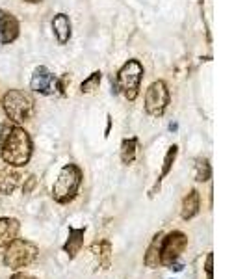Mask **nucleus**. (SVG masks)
I'll list each match as a JSON object with an SVG mask.
<instances>
[{"label": "nucleus", "mask_w": 247, "mask_h": 279, "mask_svg": "<svg viewBox=\"0 0 247 279\" xmlns=\"http://www.w3.org/2000/svg\"><path fill=\"white\" fill-rule=\"evenodd\" d=\"M0 153L9 166H24L32 156V140L21 127L2 125L0 129Z\"/></svg>", "instance_id": "1"}, {"label": "nucleus", "mask_w": 247, "mask_h": 279, "mask_svg": "<svg viewBox=\"0 0 247 279\" xmlns=\"http://www.w3.org/2000/svg\"><path fill=\"white\" fill-rule=\"evenodd\" d=\"M82 183V171L75 164H67L63 166L60 175L56 179L54 186H52V197L58 203L71 201L78 192V186Z\"/></svg>", "instance_id": "2"}, {"label": "nucleus", "mask_w": 247, "mask_h": 279, "mask_svg": "<svg viewBox=\"0 0 247 279\" xmlns=\"http://www.w3.org/2000/svg\"><path fill=\"white\" fill-rule=\"evenodd\" d=\"M2 106L9 121L13 123H24L28 121L34 114V102L26 93L19 92V90H9L4 97H2Z\"/></svg>", "instance_id": "3"}, {"label": "nucleus", "mask_w": 247, "mask_h": 279, "mask_svg": "<svg viewBox=\"0 0 247 279\" xmlns=\"http://www.w3.org/2000/svg\"><path fill=\"white\" fill-rule=\"evenodd\" d=\"M141 77H143V67L138 60H128L117 73V88L128 101H134L138 97Z\"/></svg>", "instance_id": "4"}, {"label": "nucleus", "mask_w": 247, "mask_h": 279, "mask_svg": "<svg viewBox=\"0 0 247 279\" xmlns=\"http://www.w3.org/2000/svg\"><path fill=\"white\" fill-rule=\"evenodd\" d=\"M38 257V248L28 240H21L15 238L6 246V253H4V264L9 268H23L34 263V259Z\"/></svg>", "instance_id": "5"}, {"label": "nucleus", "mask_w": 247, "mask_h": 279, "mask_svg": "<svg viewBox=\"0 0 247 279\" xmlns=\"http://www.w3.org/2000/svg\"><path fill=\"white\" fill-rule=\"evenodd\" d=\"M169 104V92H167V86L164 84L162 80L153 82L149 86V90L145 93V110L149 116H162L164 110L167 108Z\"/></svg>", "instance_id": "6"}, {"label": "nucleus", "mask_w": 247, "mask_h": 279, "mask_svg": "<svg viewBox=\"0 0 247 279\" xmlns=\"http://www.w3.org/2000/svg\"><path fill=\"white\" fill-rule=\"evenodd\" d=\"M186 244H188V238L182 232H169L165 238H162V244H160V264H169L177 263V259L180 257V253L184 251Z\"/></svg>", "instance_id": "7"}, {"label": "nucleus", "mask_w": 247, "mask_h": 279, "mask_svg": "<svg viewBox=\"0 0 247 279\" xmlns=\"http://www.w3.org/2000/svg\"><path fill=\"white\" fill-rule=\"evenodd\" d=\"M30 88L36 93L50 95V93H54V90H58V78L46 67H38V69L34 71V75H32Z\"/></svg>", "instance_id": "8"}, {"label": "nucleus", "mask_w": 247, "mask_h": 279, "mask_svg": "<svg viewBox=\"0 0 247 279\" xmlns=\"http://www.w3.org/2000/svg\"><path fill=\"white\" fill-rule=\"evenodd\" d=\"M19 36V23L11 13L0 9V43H11Z\"/></svg>", "instance_id": "9"}, {"label": "nucleus", "mask_w": 247, "mask_h": 279, "mask_svg": "<svg viewBox=\"0 0 247 279\" xmlns=\"http://www.w3.org/2000/svg\"><path fill=\"white\" fill-rule=\"evenodd\" d=\"M19 222L15 218H0V248H6L9 242L17 238Z\"/></svg>", "instance_id": "10"}, {"label": "nucleus", "mask_w": 247, "mask_h": 279, "mask_svg": "<svg viewBox=\"0 0 247 279\" xmlns=\"http://www.w3.org/2000/svg\"><path fill=\"white\" fill-rule=\"evenodd\" d=\"M52 30H54L58 41H60L62 45H65V43L69 41V38H71V21H69V17L65 15V13H58V15L54 17V21H52Z\"/></svg>", "instance_id": "11"}, {"label": "nucleus", "mask_w": 247, "mask_h": 279, "mask_svg": "<svg viewBox=\"0 0 247 279\" xmlns=\"http://www.w3.org/2000/svg\"><path fill=\"white\" fill-rule=\"evenodd\" d=\"M82 244H84V229L69 227V240L63 244V251L73 259V257H77V253L80 251Z\"/></svg>", "instance_id": "12"}, {"label": "nucleus", "mask_w": 247, "mask_h": 279, "mask_svg": "<svg viewBox=\"0 0 247 279\" xmlns=\"http://www.w3.org/2000/svg\"><path fill=\"white\" fill-rule=\"evenodd\" d=\"M19 179H21V175L15 170L6 168V170L0 171V194H11L19 185Z\"/></svg>", "instance_id": "13"}, {"label": "nucleus", "mask_w": 247, "mask_h": 279, "mask_svg": "<svg viewBox=\"0 0 247 279\" xmlns=\"http://www.w3.org/2000/svg\"><path fill=\"white\" fill-rule=\"evenodd\" d=\"M160 244H162V232H158L153 242H151V246L147 249L145 253V264L149 268H156L158 264H160Z\"/></svg>", "instance_id": "14"}, {"label": "nucleus", "mask_w": 247, "mask_h": 279, "mask_svg": "<svg viewBox=\"0 0 247 279\" xmlns=\"http://www.w3.org/2000/svg\"><path fill=\"white\" fill-rule=\"evenodd\" d=\"M197 212H199V192H197V190H192V192L184 197L182 212H180V214H182L184 220H192Z\"/></svg>", "instance_id": "15"}, {"label": "nucleus", "mask_w": 247, "mask_h": 279, "mask_svg": "<svg viewBox=\"0 0 247 279\" xmlns=\"http://www.w3.org/2000/svg\"><path fill=\"white\" fill-rule=\"evenodd\" d=\"M95 255L99 259V266L104 268V270H108L110 268V263H112V246H110V242H101L99 246H95Z\"/></svg>", "instance_id": "16"}, {"label": "nucleus", "mask_w": 247, "mask_h": 279, "mask_svg": "<svg viewBox=\"0 0 247 279\" xmlns=\"http://www.w3.org/2000/svg\"><path fill=\"white\" fill-rule=\"evenodd\" d=\"M136 147H138V140L136 138H128L123 141V145H121V160L124 164L134 162V158H136Z\"/></svg>", "instance_id": "17"}, {"label": "nucleus", "mask_w": 247, "mask_h": 279, "mask_svg": "<svg viewBox=\"0 0 247 279\" xmlns=\"http://www.w3.org/2000/svg\"><path fill=\"white\" fill-rule=\"evenodd\" d=\"M99 84H101V71H95L93 75L85 78L82 86H80V92L82 93H91L95 90H99Z\"/></svg>", "instance_id": "18"}, {"label": "nucleus", "mask_w": 247, "mask_h": 279, "mask_svg": "<svg viewBox=\"0 0 247 279\" xmlns=\"http://www.w3.org/2000/svg\"><path fill=\"white\" fill-rule=\"evenodd\" d=\"M195 170H197V181H208V179L212 177L210 164H208V160H205V158H199V160H197Z\"/></svg>", "instance_id": "19"}, {"label": "nucleus", "mask_w": 247, "mask_h": 279, "mask_svg": "<svg viewBox=\"0 0 247 279\" xmlns=\"http://www.w3.org/2000/svg\"><path fill=\"white\" fill-rule=\"evenodd\" d=\"M177 145H173V147H169V151H167V155H165V160H164V170H162V177L158 179V181H162L167 173H169L171 170V164L175 162V158H177Z\"/></svg>", "instance_id": "20"}, {"label": "nucleus", "mask_w": 247, "mask_h": 279, "mask_svg": "<svg viewBox=\"0 0 247 279\" xmlns=\"http://www.w3.org/2000/svg\"><path fill=\"white\" fill-rule=\"evenodd\" d=\"M36 183H38V181H36V177H34V175H30V177L26 179V185L23 186L24 194H30L32 190H34V186H36Z\"/></svg>", "instance_id": "21"}, {"label": "nucleus", "mask_w": 247, "mask_h": 279, "mask_svg": "<svg viewBox=\"0 0 247 279\" xmlns=\"http://www.w3.org/2000/svg\"><path fill=\"white\" fill-rule=\"evenodd\" d=\"M206 274H208V279H212V255L206 257Z\"/></svg>", "instance_id": "22"}, {"label": "nucleus", "mask_w": 247, "mask_h": 279, "mask_svg": "<svg viewBox=\"0 0 247 279\" xmlns=\"http://www.w3.org/2000/svg\"><path fill=\"white\" fill-rule=\"evenodd\" d=\"M11 279H36V278H32V276H28V274H21V272H19V274H13Z\"/></svg>", "instance_id": "23"}, {"label": "nucleus", "mask_w": 247, "mask_h": 279, "mask_svg": "<svg viewBox=\"0 0 247 279\" xmlns=\"http://www.w3.org/2000/svg\"><path fill=\"white\" fill-rule=\"evenodd\" d=\"M169 131H173V132L177 131V125H175V123H171V125H169Z\"/></svg>", "instance_id": "24"}, {"label": "nucleus", "mask_w": 247, "mask_h": 279, "mask_svg": "<svg viewBox=\"0 0 247 279\" xmlns=\"http://www.w3.org/2000/svg\"><path fill=\"white\" fill-rule=\"evenodd\" d=\"M26 2H30V4H38V2H41V0H26Z\"/></svg>", "instance_id": "25"}]
</instances>
